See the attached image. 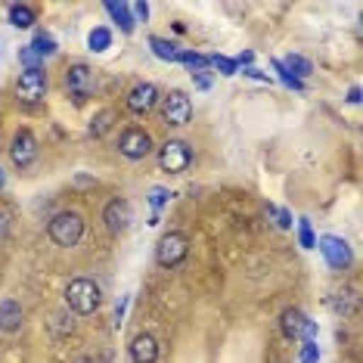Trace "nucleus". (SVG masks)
I'll list each match as a JSON object with an SVG mask.
<instances>
[{"label":"nucleus","instance_id":"obj_1","mask_svg":"<svg viewBox=\"0 0 363 363\" xmlns=\"http://www.w3.org/2000/svg\"><path fill=\"white\" fill-rule=\"evenodd\" d=\"M100 301H103V295H100V286H96L94 279L78 277V279H72V283L65 286V304H69L75 313H81V317L96 313Z\"/></svg>","mask_w":363,"mask_h":363},{"label":"nucleus","instance_id":"obj_2","mask_svg":"<svg viewBox=\"0 0 363 363\" xmlns=\"http://www.w3.org/2000/svg\"><path fill=\"white\" fill-rule=\"evenodd\" d=\"M47 236H50L56 245H62V249H72V245H78L81 236H84V218H81L78 211L53 214L50 224H47Z\"/></svg>","mask_w":363,"mask_h":363},{"label":"nucleus","instance_id":"obj_3","mask_svg":"<svg viewBox=\"0 0 363 363\" xmlns=\"http://www.w3.org/2000/svg\"><path fill=\"white\" fill-rule=\"evenodd\" d=\"M94 87H96V78H94V69H90V65L75 62L65 69V90H69V96L75 106H84L87 96L94 94Z\"/></svg>","mask_w":363,"mask_h":363},{"label":"nucleus","instance_id":"obj_4","mask_svg":"<svg viewBox=\"0 0 363 363\" xmlns=\"http://www.w3.org/2000/svg\"><path fill=\"white\" fill-rule=\"evenodd\" d=\"M193 162V150L184 140H168V143L159 146V168L164 174H184Z\"/></svg>","mask_w":363,"mask_h":363},{"label":"nucleus","instance_id":"obj_5","mask_svg":"<svg viewBox=\"0 0 363 363\" xmlns=\"http://www.w3.org/2000/svg\"><path fill=\"white\" fill-rule=\"evenodd\" d=\"M155 150V143H152V137H150V130H143V128H137V125H130L121 130V137H118V152L125 155V159L130 162H140V159H146Z\"/></svg>","mask_w":363,"mask_h":363},{"label":"nucleus","instance_id":"obj_6","mask_svg":"<svg viewBox=\"0 0 363 363\" xmlns=\"http://www.w3.org/2000/svg\"><path fill=\"white\" fill-rule=\"evenodd\" d=\"M193 118V100L184 90H171L168 96H162V121L171 128H184Z\"/></svg>","mask_w":363,"mask_h":363},{"label":"nucleus","instance_id":"obj_7","mask_svg":"<svg viewBox=\"0 0 363 363\" xmlns=\"http://www.w3.org/2000/svg\"><path fill=\"white\" fill-rule=\"evenodd\" d=\"M189 255V239L184 233H164L159 239V245H155V261L162 264V267H177V264H184V258Z\"/></svg>","mask_w":363,"mask_h":363},{"label":"nucleus","instance_id":"obj_8","mask_svg":"<svg viewBox=\"0 0 363 363\" xmlns=\"http://www.w3.org/2000/svg\"><path fill=\"white\" fill-rule=\"evenodd\" d=\"M47 96V72L44 69H26L16 81V100L35 106Z\"/></svg>","mask_w":363,"mask_h":363},{"label":"nucleus","instance_id":"obj_9","mask_svg":"<svg viewBox=\"0 0 363 363\" xmlns=\"http://www.w3.org/2000/svg\"><path fill=\"white\" fill-rule=\"evenodd\" d=\"M35 159H38V140H35V134H31L28 128L16 130L13 140H10V162L19 171H26V168L35 164Z\"/></svg>","mask_w":363,"mask_h":363},{"label":"nucleus","instance_id":"obj_10","mask_svg":"<svg viewBox=\"0 0 363 363\" xmlns=\"http://www.w3.org/2000/svg\"><path fill=\"white\" fill-rule=\"evenodd\" d=\"M279 326H283L286 338H304V342H317V323L308 320L298 308H286L283 317H279Z\"/></svg>","mask_w":363,"mask_h":363},{"label":"nucleus","instance_id":"obj_11","mask_svg":"<svg viewBox=\"0 0 363 363\" xmlns=\"http://www.w3.org/2000/svg\"><path fill=\"white\" fill-rule=\"evenodd\" d=\"M317 249H320V255L326 258L329 267H335V270H345V267H348V264L354 261L351 245L345 242V239H338V236H320V239H317Z\"/></svg>","mask_w":363,"mask_h":363},{"label":"nucleus","instance_id":"obj_12","mask_svg":"<svg viewBox=\"0 0 363 363\" xmlns=\"http://www.w3.org/2000/svg\"><path fill=\"white\" fill-rule=\"evenodd\" d=\"M103 220L109 227V233H125L130 227V220H134V208H130L128 199H112L103 208Z\"/></svg>","mask_w":363,"mask_h":363},{"label":"nucleus","instance_id":"obj_13","mask_svg":"<svg viewBox=\"0 0 363 363\" xmlns=\"http://www.w3.org/2000/svg\"><path fill=\"white\" fill-rule=\"evenodd\" d=\"M155 103H159V87L150 84V81H143V84H134L128 94V109L134 115H146L155 109Z\"/></svg>","mask_w":363,"mask_h":363},{"label":"nucleus","instance_id":"obj_14","mask_svg":"<svg viewBox=\"0 0 363 363\" xmlns=\"http://www.w3.org/2000/svg\"><path fill=\"white\" fill-rule=\"evenodd\" d=\"M128 354L134 363H155L159 360V342L150 333H137L128 345Z\"/></svg>","mask_w":363,"mask_h":363},{"label":"nucleus","instance_id":"obj_15","mask_svg":"<svg viewBox=\"0 0 363 363\" xmlns=\"http://www.w3.org/2000/svg\"><path fill=\"white\" fill-rule=\"evenodd\" d=\"M22 317H26V311H22V304L16 298H4L0 301V333H19L22 329Z\"/></svg>","mask_w":363,"mask_h":363},{"label":"nucleus","instance_id":"obj_16","mask_svg":"<svg viewBox=\"0 0 363 363\" xmlns=\"http://www.w3.org/2000/svg\"><path fill=\"white\" fill-rule=\"evenodd\" d=\"M106 13L115 19V26H118L125 35H134L137 22H134V13H130V4H106Z\"/></svg>","mask_w":363,"mask_h":363},{"label":"nucleus","instance_id":"obj_17","mask_svg":"<svg viewBox=\"0 0 363 363\" xmlns=\"http://www.w3.org/2000/svg\"><path fill=\"white\" fill-rule=\"evenodd\" d=\"M38 22V10L28 4H10V26L13 28H31Z\"/></svg>","mask_w":363,"mask_h":363},{"label":"nucleus","instance_id":"obj_18","mask_svg":"<svg viewBox=\"0 0 363 363\" xmlns=\"http://www.w3.org/2000/svg\"><path fill=\"white\" fill-rule=\"evenodd\" d=\"M150 50L159 56L162 62H177L180 60V47L174 44V40H164V38H150Z\"/></svg>","mask_w":363,"mask_h":363},{"label":"nucleus","instance_id":"obj_19","mask_svg":"<svg viewBox=\"0 0 363 363\" xmlns=\"http://www.w3.org/2000/svg\"><path fill=\"white\" fill-rule=\"evenodd\" d=\"M31 50H35V56L38 60H47V56H56V50H60V47H56V38L50 35V31H38L35 38H31Z\"/></svg>","mask_w":363,"mask_h":363},{"label":"nucleus","instance_id":"obj_20","mask_svg":"<svg viewBox=\"0 0 363 363\" xmlns=\"http://www.w3.org/2000/svg\"><path fill=\"white\" fill-rule=\"evenodd\" d=\"M115 118H118V115H115L112 109H100V112L94 115V121H90L87 134H90V137H106V134H109V130H112Z\"/></svg>","mask_w":363,"mask_h":363},{"label":"nucleus","instance_id":"obj_21","mask_svg":"<svg viewBox=\"0 0 363 363\" xmlns=\"http://www.w3.org/2000/svg\"><path fill=\"white\" fill-rule=\"evenodd\" d=\"M112 47V31L109 28H90V35H87V50H94V53H106Z\"/></svg>","mask_w":363,"mask_h":363},{"label":"nucleus","instance_id":"obj_22","mask_svg":"<svg viewBox=\"0 0 363 363\" xmlns=\"http://www.w3.org/2000/svg\"><path fill=\"white\" fill-rule=\"evenodd\" d=\"M283 65H286L289 72H292V78H298V81H304V78H308L311 72H313V65L304 60V56H298V53H289L286 60H283Z\"/></svg>","mask_w":363,"mask_h":363},{"label":"nucleus","instance_id":"obj_23","mask_svg":"<svg viewBox=\"0 0 363 363\" xmlns=\"http://www.w3.org/2000/svg\"><path fill=\"white\" fill-rule=\"evenodd\" d=\"M295 224H298V242H301V249H317V236H313V230H311V220L308 218H298Z\"/></svg>","mask_w":363,"mask_h":363},{"label":"nucleus","instance_id":"obj_24","mask_svg":"<svg viewBox=\"0 0 363 363\" xmlns=\"http://www.w3.org/2000/svg\"><path fill=\"white\" fill-rule=\"evenodd\" d=\"M50 329H53V335H56V338L72 335V329H75V320H72L69 313H56V317L50 320Z\"/></svg>","mask_w":363,"mask_h":363},{"label":"nucleus","instance_id":"obj_25","mask_svg":"<svg viewBox=\"0 0 363 363\" xmlns=\"http://www.w3.org/2000/svg\"><path fill=\"white\" fill-rule=\"evenodd\" d=\"M274 72L279 75V81L289 87V90H304V81H298V78H292V72L283 65V60H274Z\"/></svg>","mask_w":363,"mask_h":363},{"label":"nucleus","instance_id":"obj_26","mask_svg":"<svg viewBox=\"0 0 363 363\" xmlns=\"http://www.w3.org/2000/svg\"><path fill=\"white\" fill-rule=\"evenodd\" d=\"M168 202H171V193H168V189H164V186H152V189H150V205H152V214H159V211H162Z\"/></svg>","mask_w":363,"mask_h":363},{"label":"nucleus","instance_id":"obj_27","mask_svg":"<svg viewBox=\"0 0 363 363\" xmlns=\"http://www.w3.org/2000/svg\"><path fill=\"white\" fill-rule=\"evenodd\" d=\"M177 62L189 65V69H205V65H208V56L193 53V50H180V60H177Z\"/></svg>","mask_w":363,"mask_h":363},{"label":"nucleus","instance_id":"obj_28","mask_svg":"<svg viewBox=\"0 0 363 363\" xmlns=\"http://www.w3.org/2000/svg\"><path fill=\"white\" fill-rule=\"evenodd\" d=\"M267 214H270V218H277V227H283V230H292V211H286V208H277V205H270V202H267Z\"/></svg>","mask_w":363,"mask_h":363},{"label":"nucleus","instance_id":"obj_29","mask_svg":"<svg viewBox=\"0 0 363 363\" xmlns=\"http://www.w3.org/2000/svg\"><path fill=\"white\" fill-rule=\"evenodd\" d=\"M298 363H320V348H317V342H301Z\"/></svg>","mask_w":363,"mask_h":363},{"label":"nucleus","instance_id":"obj_30","mask_svg":"<svg viewBox=\"0 0 363 363\" xmlns=\"http://www.w3.org/2000/svg\"><path fill=\"white\" fill-rule=\"evenodd\" d=\"M208 62H211V65H218L220 75H227V78H230V75H236V72H239V69H236V62H233V60H227V56H211Z\"/></svg>","mask_w":363,"mask_h":363},{"label":"nucleus","instance_id":"obj_31","mask_svg":"<svg viewBox=\"0 0 363 363\" xmlns=\"http://www.w3.org/2000/svg\"><path fill=\"white\" fill-rule=\"evenodd\" d=\"M19 56H22V62H26V69H40V60L35 56V50H31V47H22Z\"/></svg>","mask_w":363,"mask_h":363},{"label":"nucleus","instance_id":"obj_32","mask_svg":"<svg viewBox=\"0 0 363 363\" xmlns=\"http://www.w3.org/2000/svg\"><path fill=\"white\" fill-rule=\"evenodd\" d=\"M130 13H134V22L137 19L146 22V19H150V4H143V0H140V4H130Z\"/></svg>","mask_w":363,"mask_h":363},{"label":"nucleus","instance_id":"obj_33","mask_svg":"<svg viewBox=\"0 0 363 363\" xmlns=\"http://www.w3.org/2000/svg\"><path fill=\"white\" fill-rule=\"evenodd\" d=\"M128 301H130V295H121L118 308H115V326H121V320H125V308H128Z\"/></svg>","mask_w":363,"mask_h":363},{"label":"nucleus","instance_id":"obj_34","mask_svg":"<svg viewBox=\"0 0 363 363\" xmlns=\"http://www.w3.org/2000/svg\"><path fill=\"white\" fill-rule=\"evenodd\" d=\"M242 75H249V78H255V81H270V75H264V72H258L255 65H249V69H242Z\"/></svg>","mask_w":363,"mask_h":363},{"label":"nucleus","instance_id":"obj_35","mask_svg":"<svg viewBox=\"0 0 363 363\" xmlns=\"http://www.w3.org/2000/svg\"><path fill=\"white\" fill-rule=\"evenodd\" d=\"M193 81H196V87H199V90H208V87H211V81L205 78L202 72H193Z\"/></svg>","mask_w":363,"mask_h":363},{"label":"nucleus","instance_id":"obj_36","mask_svg":"<svg viewBox=\"0 0 363 363\" xmlns=\"http://www.w3.org/2000/svg\"><path fill=\"white\" fill-rule=\"evenodd\" d=\"M233 62H236V69H239V65H245V69H249V65L255 62V53H252V50H245V53L239 56V60H233Z\"/></svg>","mask_w":363,"mask_h":363},{"label":"nucleus","instance_id":"obj_37","mask_svg":"<svg viewBox=\"0 0 363 363\" xmlns=\"http://www.w3.org/2000/svg\"><path fill=\"white\" fill-rule=\"evenodd\" d=\"M6 227H10V214H6V211H0V239H4Z\"/></svg>","mask_w":363,"mask_h":363},{"label":"nucleus","instance_id":"obj_38","mask_svg":"<svg viewBox=\"0 0 363 363\" xmlns=\"http://www.w3.org/2000/svg\"><path fill=\"white\" fill-rule=\"evenodd\" d=\"M348 103H351V106L360 103V87H351V90H348Z\"/></svg>","mask_w":363,"mask_h":363},{"label":"nucleus","instance_id":"obj_39","mask_svg":"<svg viewBox=\"0 0 363 363\" xmlns=\"http://www.w3.org/2000/svg\"><path fill=\"white\" fill-rule=\"evenodd\" d=\"M75 363H90V357H78V360H75Z\"/></svg>","mask_w":363,"mask_h":363},{"label":"nucleus","instance_id":"obj_40","mask_svg":"<svg viewBox=\"0 0 363 363\" xmlns=\"http://www.w3.org/2000/svg\"><path fill=\"white\" fill-rule=\"evenodd\" d=\"M6 184V177H4V171H0V186H4Z\"/></svg>","mask_w":363,"mask_h":363}]
</instances>
